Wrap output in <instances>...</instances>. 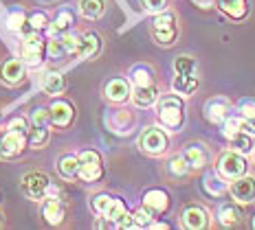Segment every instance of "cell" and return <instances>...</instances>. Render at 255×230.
I'll return each instance as SVG.
<instances>
[{
	"label": "cell",
	"mask_w": 255,
	"mask_h": 230,
	"mask_svg": "<svg viewBox=\"0 0 255 230\" xmlns=\"http://www.w3.org/2000/svg\"><path fill=\"white\" fill-rule=\"evenodd\" d=\"M0 79L4 83L13 85L24 79V62L22 60H9L0 66Z\"/></svg>",
	"instance_id": "cell-12"
},
{
	"label": "cell",
	"mask_w": 255,
	"mask_h": 230,
	"mask_svg": "<svg viewBox=\"0 0 255 230\" xmlns=\"http://www.w3.org/2000/svg\"><path fill=\"white\" fill-rule=\"evenodd\" d=\"M44 90L49 94H62L64 88H66V81H64V75L62 73H55V71H49L44 75Z\"/></svg>",
	"instance_id": "cell-23"
},
{
	"label": "cell",
	"mask_w": 255,
	"mask_h": 230,
	"mask_svg": "<svg viewBox=\"0 0 255 230\" xmlns=\"http://www.w3.org/2000/svg\"><path fill=\"white\" fill-rule=\"evenodd\" d=\"M185 162H187L189 169H203L207 162H209V153L203 145H189L183 153Z\"/></svg>",
	"instance_id": "cell-16"
},
{
	"label": "cell",
	"mask_w": 255,
	"mask_h": 230,
	"mask_svg": "<svg viewBox=\"0 0 255 230\" xmlns=\"http://www.w3.org/2000/svg\"><path fill=\"white\" fill-rule=\"evenodd\" d=\"M229 141H231V147L236 149V152H240V153H251V152H253L251 134H249L247 130L238 132L236 136H231V138H229Z\"/></svg>",
	"instance_id": "cell-28"
},
{
	"label": "cell",
	"mask_w": 255,
	"mask_h": 230,
	"mask_svg": "<svg viewBox=\"0 0 255 230\" xmlns=\"http://www.w3.org/2000/svg\"><path fill=\"white\" fill-rule=\"evenodd\" d=\"M126 213H128V211H126V204L119 200V197H115V200H113V204L108 206V211H106V215H104V217H106V219H113V222L117 224L121 217L126 215Z\"/></svg>",
	"instance_id": "cell-36"
},
{
	"label": "cell",
	"mask_w": 255,
	"mask_h": 230,
	"mask_svg": "<svg viewBox=\"0 0 255 230\" xmlns=\"http://www.w3.org/2000/svg\"><path fill=\"white\" fill-rule=\"evenodd\" d=\"M75 24V15H73L71 9H60L55 15V20L49 24V29H51V33L53 35H64V33H68L71 31V26Z\"/></svg>",
	"instance_id": "cell-17"
},
{
	"label": "cell",
	"mask_w": 255,
	"mask_h": 230,
	"mask_svg": "<svg viewBox=\"0 0 255 230\" xmlns=\"http://www.w3.org/2000/svg\"><path fill=\"white\" fill-rule=\"evenodd\" d=\"M240 116L244 121V130L249 134H255V101L247 99L240 103Z\"/></svg>",
	"instance_id": "cell-25"
},
{
	"label": "cell",
	"mask_w": 255,
	"mask_h": 230,
	"mask_svg": "<svg viewBox=\"0 0 255 230\" xmlns=\"http://www.w3.org/2000/svg\"><path fill=\"white\" fill-rule=\"evenodd\" d=\"M158 97V90L152 85H134V90H132V101H134V105H139V108H147V105H152L154 101Z\"/></svg>",
	"instance_id": "cell-19"
},
{
	"label": "cell",
	"mask_w": 255,
	"mask_h": 230,
	"mask_svg": "<svg viewBox=\"0 0 255 230\" xmlns=\"http://www.w3.org/2000/svg\"><path fill=\"white\" fill-rule=\"evenodd\" d=\"M218 219L222 226H236L240 222V211L236 208V204H222L218 211Z\"/></svg>",
	"instance_id": "cell-29"
},
{
	"label": "cell",
	"mask_w": 255,
	"mask_h": 230,
	"mask_svg": "<svg viewBox=\"0 0 255 230\" xmlns=\"http://www.w3.org/2000/svg\"><path fill=\"white\" fill-rule=\"evenodd\" d=\"M172 26H176V18H174V13L161 11V13H156V18H154L152 31H158V29H172Z\"/></svg>",
	"instance_id": "cell-34"
},
{
	"label": "cell",
	"mask_w": 255,
	"mask_h": 230,
	"mask_svg": "<svg viewBox=\"0 0 255 230\" xmlns=\"http://www.w3.org/2000/svg\"><path fill=\"white\" fill-rule=\"evenodd\" d=\"M104 92H106V99H110L113 103H121V101H126L132 94L126 79H110V81L106 83Z\"/></svg>",
	"instance_id": "cell-15"
},
{
	"label": "cell",
	"mask_w": 255,
	"mask_h": 230,
	"mask_svg": "<svg viewBox=\"0 0 255 230\" xmlns=\"http://www.w3.org/2000/svg\"><path fill=\"white\" fill-rule=\"evenodd\" d=\"M102 175H104V162L97 152L86 149V152L79 153V178L86 182H97L102 180Z\"/></svg>",
	"instance_id": "cell-4"
},
{
	"label": "cell",
	"mask_w": 255,
	"mask_h": 230,
	"mask_svg": "<svg viewBox=\"0 0 255 230\" xmlns=\"http://www.w3.org/2000/svg\"><path fill=\"white\" fill-rule=\"evenodd\" d=\"M31 121H33V125H40V127H49V123H51V114L46 110H33V114H31Z\"/></svg>",
	"instance_id": "cell-43"
},
{
	"label": "cell",
	"mask_w": 255,
	"mask_h": 230,
	"mask_svg": "<svg viewBox=\"0 0 255 230\" xmlns=\"http://www.w3.org/2000/svg\"><path fill=\"white\" fill-rule=\"evenodd\" d=\"M104 0H79V11H82L84 18L95 20L104 13Z\"/></svg>",
	"instance_id": "cell-26"
},
{
	"label": "cell",
	"mask_w": 255,
	"mask_h": 230,
	"mask_svg": "<svg viewBox=\"0 0 255 230\" xmlns=\"http://www.w3.org/2000/svg\"><path fill=\"white\" fill-rule=\"evenodd\" d=\"M22 191L31 200H49V197H57L60 189L51 184L49 175L42 171H31L22 178Z\"/></svg>",
	"instance_id": "cell-2"
},
{
	"label": "cell",
	"mask_w": 255,
	"mask_h": 230,
	"mask_svg": "<svg viewBox=\"0 0 255 230\" xmlns=\"http://www.w3.org/2000/svg\"><path fill=\"white\" fill-rule=\"evenodd\" d=\"M62 42H64V49H66L68 55H77L79 51V44H82V35H75V33H64L62 35Z\"/></svg>",
	"instance_id": "cell-37"
},
{
	"label": "cell",
	"mask_w": 255,
	"mask_h": 230,
	"mask_svg": "<svg viewBox=\"0 0 255 230\" xmlns=\"http://www.w3.org/2000/svg\"><path fill=\"white\" fill-rule=\"evenodd\" d=\"M99 51H102V37L97 33H93V31L84 33L82 44H79V51H77V57H82V60H93V57L99 55Z\"/></svg>",
	"instance_id": "cell-13"
},
{
	"label": "cell",
	"mask_w": 255,
	"mask_h": 230,
	"mask_svg": "<svg viewBox=\"0 0 255 230\" xmlns=\"http://www.w3.org/2000/svg\"><path fill=\"white\" fill-rule=\"evenodd\" d=\"M218 173H220V178H225V180L242 178V175L247 173V160H244V153L236 152V149L222 153L220 160H218Z\"/></svg>",
	"instance_id": "cell-3"
},
{
	"label": "cell",
	"mask_w": 255,
	"mask_h": 230,
	"mask_svg": "<svg viewBox=\"0 0 255 230\" xmlns=\"http://www.w3.org/2000/svg\"><path fill=\"white\" fill-rule=\"evenodd\" d=\"M231 114V105L225 97H214L205 103V116L211 123H222Z\"/></svg>",
	"instance_id": "cell-10"
},
{
	"label": "cell",
	"mask_w": 255,
	"mask_h": 230,
	"mask_svg": "<svg viewBox=\"0 0 255 230\" xmlns=\"http://www.w3.org/2000/svg\"><path fill=\"white\" fill-rule=\"evenodd\" d=\"M29 143L26 132H13L7 130L0 136V156L2 158H15L18 153H22L24 145Z\"/></svg>",
	"instance_id": "cell-7"
},
{
	"label": "cell",
	"mask_w": 255,
	"mask_h": 230,
	"mask_svg": "<svg viewBox=\"0 0 255 230\" xmlns=\"http://www.w3.org/2000/svg\"><path fill=\"white\" fill-rule=\"evenodd\" d=\"M205 189L209 195H222L227 191V184L218 175H207L205 178Z\"/></svg>",
	"instance_id": "cell-35"
},
{
	"label": "cell",
	"mask_w": 255,
	"mask_h": 230,
	"mask_svg": "<svg viewBox=\"0 0 255 230\" xmlns=\"http://www.w3.org/2000/svg\"><path fill=\"white\" fill-rule=\"evenodd\" d=\"M139 147L145 153H150V156H161V153L167 152L169 141L163 130H158V127H147L139 138Z\"/></svg>",
	"instance_id": "cell-5"
},
{
	"label": "cell",
	"mask_w": 255,
	"mask_h": 230,
	"mask_svg": "<svg viewBox=\"0 0 255 230\" xmlns=\"http://www.w3.org/2000/svg\"><path fill=\"white\" fill-rule=\"evenodd\" d=\"M26 15L22 9H11V11L7 13V26L11 31H22L24 29V24H26Z\"/></svg>",
	"instance_id": "cell-32"
},
{
	"label": "cell",
	"mask_w": 255,
	"mask_h": 230,
	"mask_svg": "<svg viewBox=\"0 0 255 230\" xmlns=\"http://www.w3.org/2000/svg\"><path fill=\"white\" fill-rule=\"evenodd\" d=\"M130 77H132V83L134 85H152L154 83V73L150 66H134Z\"/></svg>",
	"instance_id": "cell-30"
},
{
	"label": "cell",
	"mask_w": 255,
	"mask_h": 230,
	"mask_svg": "<svg viewBox=\"0 0 255 230\" xmlns=\"http://www.w3.org/2000/svg\"><path fill=\"white\" fill-rule=\"evenodd\" d=\"M229 191H231L233 200L242 202V204H249V202L255 200V178H247V175H242V178L231 180Z\"/></svg>",
	"instance_id": "cell-8"
},
{
	"label": "cell",
	"mask_w": 255,
	"mask_h": 230,
	"mask_svg": "<svg viewBox=\"0 0 255 230\" xmlns=\"http://www.w3.org/2000/svg\"><path fill=\"white\" fill-rule=\"evenodd\" d=\"M196 4H200V7H209L211 2H214V0H194Z\"/></svg>",
	"instance_id": "cell-45"
},
{
	"label": "cell",
	"mask_w": 255,
	"mask_h": 230,
	"mask_svg": "<svg viewBox=\"0 0 255 230\" xmlns=\"http://www.w3.org/2000/svg\"><path fill=\"white\" fill-rule=\"evenodd\" d=\"M46 53H49L53 60H57V57H62V55H68L66 49H64L62 35H57V40H51V42H49V46H46Z\"/></svg>",
	"instance_id": "cell-39"
},
{
	"label": "cell",
	"mask_w": 255,
	"mask_h": 230,
	"mask_svg": "<svg viewBox=\"0 0 255 230\" xmlns=\"http://www.w3.org/2000/svg\"><path fill=\"white\" fill-rule=\"evenodd\" d=\"M172 88H174V92H176V94L189 97V94H194L196 88H198V79H196L194 75H176Z\"/></svg>",
	"instance_id": "cell-21"
},
{
	"label": "cell",
	"mask_w": 255,
	"mask_h": 230,
	"mask_svg": "<svg viewBox=\"0 0 255 230\" xmlns=\"http://www.w3.org/2000/svg\"><path fill=\"white\" fill-rule=\"evenodd\" d=\"M158 121L167 130H178L185 121V105L178 94H165L158 99Z\"/></svg>",
	"instance_id": "cell-1"
},
{
	"label": "cell",
	"mask_w": 255,
	"mask_h": 230,
	"mask_svg": "<svg viewBox=\"0 0 255 230\" xmlns=\"http://www.w3.org/2000/svg\"><path fill=\"white\" fill-rule=\"evenodd\" d=\"M49 114H51V125L55 127H66L71 125L73 116H75V110L68 101H62V99H55L49 108Z\"/></svg>",
	"instance_id": "cell-9"
},
{
	"label": "cell",
	"mask_w": 255,
	"mask_h": 230,
	"mask_svg": "<svg viewBox=\"0 0 255 230\" xmlns=\"http://www.w3.org/2000/svg\"><path fill=\"white\" fill-rule=\"evenodd\" d=\"M220 9L227 15L236 18V20H242L244 15H247V11H249L247 0H220Z\"/></svg>",
	"instance_id": "cell-22"
},
{
	"label": "cell",
	"mask_w": 255,
	"mask_h": 230,
	"mask_svg": "<svg viewBox=\"0 0 255 230\" xmlns=\"http://www.w3.org/2000/svg\"><path fill=\"white\" fill-rule=\"evenodd\" d=\"M26 138H29V145L40 149L49 143V127H40V125H33L29 132H26Z\"/></svg>",
	"instance_id": "cell-27"
},
{
	"label": "cell",
	"mask_w": 255,
	"mask_h": 230,
	"mask_svg": "<svg viewBox=\"0 0 255 230\" xmlns=\"http://www.w3.org/2000/svg\"><path fill=\"white\" fill-rule=\"evenodd\" d=\"M42 213H44L46 222H49L51 226H60L62 219H64V204H62V200H60V197H49V200L44 202Z\"/></svg>",
	"instance_id": "cell-18"
},
{
	"label": "cell",
	"mask_w": 255,
	"mask_h": 230,
	"mask_svg": "<svg viewBox=\"0 0 255 230\" xmlns=\"http://www.w3.org/2000/svg\"><path fill=\"white\" fill-rule=\"evenodd\" d=\"M51 22H49V15H46L44 11H35V13H31L29 18H26V24H24V29H22V33H38V31L42 29H46Z\"/></svg>",
	"instance_id": "cell-24"
},
{
	"label": "cell",
	"mask_w": 255,
	"mask_h": 230,
	"mask_svg": "<svg viewBox=\"0 0 255 230\" xmlns=\"http://www.w3.org/2000/svg\"><path fill=\"white\" fill-rule=\"evenodd\" d=\"M141 4L147 13H161V11H165L167 0H141Z\"/></svg>",
	"instance_id": "cell-40"
},
{
	"label": "cell",
	"mask_w": 255,
	"mask_h": 230,
	"mask_svg": "<svg viewBox=\"0 0 255 230\" xmlns=\"http://www.w3.org/2000/svg\"><path fill=\"white\" fill-rule=\"evenodd\" d=\"M46 53V44L44 40L38 33H29L20 44V55H22V62L29 64V66H38L44 60Z\"/></svg>",
	"instance_id": "cell-6"
},
{
	"label": "cell",
	"mask_w": 255,
	"mask_h": 230,
	"mask_svg": "<svg viewBox=\"0 0 255 230\" xmlns=\"http://www.w3.org/2000/svg\"><path fill=\"white\" fill-rule=\"evenodd\" d=\"M174 71L176 75H194L196 73V62L189 55H178L174 60Z\"/></svg>",
	"instance_id": "cell-31"
},
{
	"label": "cell",
	"mask_w": 255,
	"mask_h": 230,
	"mask_svg": "<svg viewBox=\"0 0 255 230\" xmlns=\"http://www.w3.org/2000/svg\"><path fill=\"white\" fill-rule=\"evenodd\" d=\"M57 171L64 180H73L79 175V156H73V153H66V156L60 158L57 162Z\"/></svg>",
	"instance_id": "cell-20"
},
{
	"label": "cell",
	"mask_w": 255,
	"mask_h": 230,
	"mask_svg": "<svg viewBox=\"0 0 255 230\" xmlns=\"http://www.w3.org/2000/svg\"><path fill=\"white\" fill-rule=\"evenodd\" d=\"M169 206V195L161 189H150L145 195H143V208L152 213V215H161L165 213Z\"/></svg>",
	"instance_id": "cell-11"
},
{
	"label": "cell",
	"mask_w": 255,
	"mask_h": 230,
	"mask_svg": "<svg viewBox=\"0 0 255 230\" xmlns=\"http://www.w3.org/2000/svg\"><path fill=\"white\" fill-rule=\"evenodd\" d=\"M187 169L189 167H187V162H185L183 156L169 160V173H172V175H185V173H187Z\"/></svg>",
	"instance_id": "cell-41"
},
{
	"label": "cell",
	"mask_w": 255,
	"mask_h": 230,
	"mask_svg": "<svg viewBox=\"0 0 255 230\" xmlns=\"http://www.w3.org/2000/svg\"><path fill=\"white\" fill-rule=\"evenodd\" d=\"M7 130H13V132H26V121H24V119H13V121L7 125Z\"/></svg>",
	"instance_id": "cell-44"
},
{
	"label": "cell",
	"mask_w": 255,
	"mask_h": 230,
	"mask_svg": "<svg viewBox=\"0 0 255 230\" xmlns=\"http://www.w3.org/2000/svg\"><path fill=\"white\" fill-rule=\"evenodd\" d=\"M134 224H136V228L152 226V213L147 211V208H141V211H136L134 213Z\"/></svg>",
	"instance_id": "cell-42"
},
{
	"label": "cell",
	"mask_w": 255,
	"mask_h": 230,
	"mask_svg": "<svg viewBox=\"0 0 255 230\" xmlns=\"http://www.w3.org/2000/svg\"><path fill=\"white\" fill-rule=\"evenodd\" d=\"M183 224L191 230H200V228H207L209 224V217H207V211L203 206H187L183 213Z\"/></svg>",
	"instance_id": "cell-14"
},
{
	"label": "cell",
	"mask_w": 255,
	"mask_h": 230,
	"mask_svg": "<svg viewBox=\"0 0 255 230\" xmlns=\"http://www.w3.org/2000/svg\"><path fill=\"white\" fill-rule=\"evenodd\" d=\"M152 33H154V40H156L161 46H172L174 40H176V35H178V31H176V26H172V29L152 31Z\"/></svg>",
	"instance_id": "cell-33"
},
{
	"label": "cell",
	"mask_w": 255,
	"mask_h": 230,
	"mask_svg": "<svg viewBox=\"0 0 255 230\" xmlns=\"http://www.w3.org/2000/svg\"><path fill=\"white\" fill-rule=\"evenodd\" d=\"M113 200L115 197H110V195H97V197H93V208H95V213H99V215H106V211H108V206L113 204Z\"/></svg>",
	"instance_id": "cell-38"
}]
</instances>
